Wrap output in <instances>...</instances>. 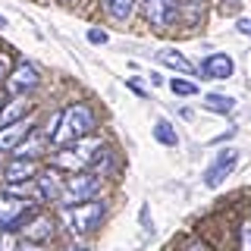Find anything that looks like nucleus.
Listing matches in <instances>:
<instances>
[{
    "mask_svg": "<svg viewBox=\"0 0 251 251\" xmlns=\"http://www.w3.org/2000/svg\"><path fill=\"white\" fill-rule=\"evenodd\" d=\"M107 214H110V201L107 198H94V201L75 204V207L57 210L63 235H66V239H85V242L100 232V226L107 223Z\"/></svg>",
    "mask_w": 251,
    "mask_h": 251,
    "instance_id": "f257e3e1",
    "label": "nucleus"
},
{
    "mask_svg": "<svg viewBox=\"0 0 251 251\" xmlns=\"http://www.w3.org/2000/svg\"><path fill=\"white\" fill-rule=\"evenodd\" d=\"M94 132H98V113H94V107L85 104V100H73V104L63 107L60 132H57V138H53V151L73 145V141L91 138Z\"/></svg>",
    "mask_w": 251,
    "mask_h": 251,
    "instance_id": "f03ea898",
    "label": "nucleus"
},
{
    "mask_svg": "<svg viewBox=\"0 0 251 251\" xmlns=\"http://www.w3.org/2000/svg\"><path fill=\"white\" fill-rule=\"evenodd\" d=\"M100 148H104V138L91 135V138H82V141H73V145H66V148L50 151V157H47L44 163H50V167L60 170V173H82V170H91V163H94V157H98Z\"/></svg>",
    "mask_w": 251,
    "mask_h": 251,
    "instance_id": "7ed1b4c3",
    "label": "nucleus"
},
{
    "mask_svg": "<svg viewBox=\"0 0 251 251\" xmlns=\"http://www.w3.org/2000/svg\"><path fill=\"white\" fill-rule=\"evenodd\" d=\"M104 188H107V179L98 176L94 170L66 173V188H63V198H60V204H57V210L75 207V204L94 201V198H104Z\"/></svg>",
    "mask_w": 251,
    "mask_h": 251,
    "instance_id": "20e7f679",
    "label": "nucleus"
},
{
    "mask_svg": "<svg viewBox=\"0 0 251 251\" xmlns=\"http://www.w3.org/2000/svg\"><path fill=\"white\" fill-rule=\"evenodd\" d=\"M41 207L38 201L31 198H19V195L0 188V229H10V232H22L25 223L31 220V214Z\"/></svg>",
    "mask_w": 251,
    "mask_h": 251,
    "instance_id": "39448f33",
    "label": "nucleus"
},
{
    "mask_svg": "<svg viewBox=\"0 0 251 251\" xmlns=\"http://www.w3.org/2000/svg\"><path fill=\"white\" fill-rule=\"evenodd\" d=\"M19 235H22V239H28V242H38V245H53V242L63 235V226H60L57 210L38 207L35 214H31V220L25 223V229H22Z\"/></svg>",
    "mask_w": 251,
    "mask_h": 251,
    "instance_id": "423d86ee",
    "label": "nucleus"
},
{
    "mask_svg": "<svg viewBox=\"0 0 251 251\" xmlns=\"http://www.w3.org/2000/svg\"><path fill=\"white\" fill-rule=\"evenodd\" d=\"M63 188H66V173H60V170H53L50 163H44L41 173L35 176V201L41 204V207L57 210V204L63 198Z\"/></svg>",
    "mask_w": 251,
    "mask_h": 251,
    "instance_id": "0eeeda50",
    "label": "nucleus"
},
{
    "mask_svg": "<svg viewBox=\"0 0 251 251\" xmlns=\"http://www.w3.org/2000/svg\"><path fill=\"white\" fill-rule=\"evenodd\" d=\"M38 85H41V73H38V66L28 63V60H19L13 66V73L6 75L3 91L10 94V98H31Z\"/></svg>",
    "mask_w": 251,
    "mask_h": 251,
    "instance_id": "6e6552de",
    "label": "nucleus"
},
{
    "mask_svg": "<svg viewBox=\"0 0 251 251\" xmlns=\"http://www.w3.org/2000/svg\"><path fill=\"white\" fill-rule=\"evenodd\" d=\"M239 160H242V154L235 151V148H223V151H217V157L204 167L201 173V182L207 185V188H220V185H226V179L235 173V167H239Z\"/></svg>",
    "mask_w": 251,
    "mask_h": 251,
    "instance_id": "1a4fd4ad",
    "label": "nucleus"
},
{
    "mask_svg": "<svg viewBox=\"0 0 251 251\" xmlns=\"http://www.w3.org/2000/svg\"><path fill=\"white\" fill-rule=\"evenodd\" d=\"M141 6L148 25L157 31H167L179 22V0H141Z\"/></svg>",
    "mask_w": 251,
    "mask_h": 251,
    "instance_id": "9d476101",
    "label": "nucleus"
},
{
    "mask_svg": "<svg viewBox=\"0 0 251 251\" xmlns=\"http://www.w3.org/2000/svg\"><path fill=\"white\" fill-rule=\"evenodd\" d=\"M198 75L207 78V82H226V78L235 75V60L229 53H207L198 63Z\"/></svg>",
    "mask_w": 251,
    "mask_h": 251,
    "instance_id": "9b49d317",
    "label": "nucleus"
},
{
    "mask_svg": "<svg viewBox=\"0 0 251 251\" xmlns=\"http://www.w3.org/2000/svg\"><path fill=\"white\" fill-rule=\"evenodd\" d=\"M44 160H25V157H10L3 170V185H19V182H31V179L41 173Z\"/></svg>",
    "mask_w": 251,
    "mask_h": 251,
    "instance_id": "f8f14e48",
    "label": "nucleus"
},
{
    "mask_svg": "<svg viewBox=\"0 0 251 251\" xmlns=\"http://www.w3.org/2000/svg\"><path fill=\"white\" fill-rule=\"evenodd\" d=\"M35 126H38V120L28 116V120H22V123H13V126H6V129H0V154H13L16 148L35 132Z\"/></svg>",
    "mask_w": 251,
    "mask_h": 251,
    "instance_id": "ddd939ff",
    "label": "nucleus"
},
{
    "mask_svg": "<svg viewBox=\"0 0 251 251\" xmlns=\"http://www.w3.org/2000/svg\"><path fill=\"white\" fill-rule=\"evenodd\" d=\"M31 110H35V100H31V98H10V100H6V107L0 110V129L28 120Z\"/></svg>",
    "mask_w": 251,
    "mask_h": 251,
    "instance_id": "4468645a",
    "label": "nucleus"
},
{
    "mask_svg": "<svg viewBox=\"0 0 251 251\" xmlns=\"http://www.w3.org/2000/svg\"><path fill=\"white\" fill-rule=\"evenodd\" d=\"M157 63H163V66L173 69L176 75H192V78L198 75V66L179 50H157Z\"/></svg>",
    "mask_w": 251,
    "mask_h": 251,
    "instance_id": "2eb2a0df",
    "label": "nucleus"
},
{
    "mask_svg": "<svg viewBox=\"0 0 251 251\" xmlns=\"http://www.w3.org/2000/svg\"><path fill=\"white\" fill-rule=\"evenodd\" d=\"M91 170L98 173V176H104V179H116V170H120V154H116L113 148L104 141V148L98 151V157H94Z\"/></svg>",
    "mask_w": 251,
    "mask_h": 251,
    "instance_id": "dca6fc26",
    "label": "nucleus"
},
{
    "mask_svg": "<svg viewBox=\"0 0 251 251\" xmlns=\"http://www.w3.org/2000/svg\"><path fill=\"white\" fill-rule=\"evenodd\" d=\"M201 107L207 110V113H220V116H229L235 110V98L232 94H223V91H210L201 98Z\"/></svg>",
    "mask_w": 251,
    "mask_h": 251,
    "instance_id": "f3484780",
    "label": "nucleus"
},
{
    "mask_svg": "<svg viewBox=\"0 0 251 251\" xmlns=\"http://www.w3.org/2000/svg\"><path fill=\"white\" fill-rule=\"evenodd\" d=\"M151 135H154L157 145H163V148H173V151L179 148V132H176V126H173L167 116H157V120H154Z\"/></svg>",
    "mask_w": 251,
    "mask_h": 251,
    "instance_id": "a211bd4d",
    "label": "nucleus"
},
{
    "mask_svg": "<svg viewBox=\"0 0 251 251\" xmlns=\"http://www.w3.org/2000/svg\"><path fill=\"white\" fill-rule=\"evenodd\" d=\"M100 3H104L107 16L116 25H126V22L132 19V13H135V0H100Z\"/></svg>",
    "mask_w": 251,
    "mask_h": 251,
    "instance_id": "6ab92c4d",
    "label": "nucleus"
},
{
    "mask_svg": "<svg viewBox=\"0 0 251 251\" xmlns=\"http://www.w3.org/2000/svg\"><path fill=\"white\" fill-rule=\"evenodd\" d=\"M204 3L207 0H179V19L185 25H198L201 16H204Z\"/></svg>",
    "mask_w": 251,
    "mask_h": 251,
    "instance_id": "aec40b11",
    "label": "nucleus"
},
{
    "mask_svg": "<svg viewBox=\"0 0 251 251\" xmlns=\"http://www.w3.org/2000/svg\"><path fill=\"white\" fill-rule=\"evenodd\" d=\"M232 251H251V214H245L239 223H235Z\"/></svg>",
    "mask_w": 251,
    "mask_h": 251,
    "instance_id": "412c9836",
    "label": "nucleus"
},
{
    "mask_svg": "<svg viewBox=\"0 0 251 251\" xmlns=\"http://www.w3.org/2000/svg\"><path fill=\"white\" fill-rule=\"evenodd\" d=\"M170 91L176 94V98H198L201 88H198V82H192V78H182V75H176V78H170Z\"/></svg>",
    "mask_w": 251,
    "mask_h": 251,
    "instance_id": "4be33fe9",
    "label": "nucleus"
},
{
    "mask_svg": "<svg viewBox=\"0 0 251 251\" xmlns=\"http://www.w3.org/2000/svg\"><path fill=\"white\" fill-rule=\"evenodd\" d=\"M176 251H217V248L210 245L204 235H185V239L176 245Z\"/></svg>",
    "mask_w": 251,
    "mask_h": 251,
    "instance_id": "5701e85b",
    "label": "nucleus"
},
{
    "mask_svg": "<svg viewBox=\"0 0 251 251\" xmlns=\"http://www.w3.org/2000/svg\"><path fill=\"white\" fill-rule=\"evenodd\" d=\"M19 242H22V235H19V232L0 229V251H19Z\"/></svg>",
    "mask_w": 251,
    "mask_h": 251,
    "instance_id": "b1692460",
    "label": "nucleus"
},
{
    "mask_svg": "<svg viewBox=\"0 0 251 251\" xmlns=\"http://www.w3.org/2000/svg\"><path fill=\"white\" fill-rule=\"evenodd\" d=\"M138 223H141V232H145V235H154V220H151V207H148V204H141Z\"/></svg>",
    "mask_w": 251,
    "mask_h": 251,
    "instance_id": "393cba45",
    "label": "nucleus"
},
{
    "mask_svg": "<svg viewBox=\"0 0 251 251\" xmlns=\"http://www.w3.org/2000/svg\"><path fill=\"white\" fill-rule=\"evenodd\" d=\"M57 251H91V245L85 239H66V235H63V245Z\"/></svg>",
    "mask_w": 251,
    "mask_h": 251,
    "instance_id": "a878e982",
    "label": "nucleus"
},
{
    "mask_svg": "<svg viewBox=\"0 0 251 251\" xmlns=\"http://www.w3.org/2000/svg\"><path fill=\"white\" fill-rule=\"evenodd\" d=\"M88 41H91L94 47H100V44H107V41H110V35H107L104 28H88Z\"/></svg>",
    "mask_w": 251,
    "mask_h": 251,
    "instance_id": "bb28decb",
    "label": "nucleus"
},
{
    "mask_svg": "<svg viewBox=\"0 0 251 251\" xmlns=\"http://www.w3.org/2000/svg\"><path fill=\"white\" fill-rule=\"evenodd\" d=\"M13 66H16V63L6 57V53H0V85H6V75L13 73Z\"/></svg>",
    "mask_w": 251,
    "mask_h": 251,
    "instance_id": "cd10ccee",
    "label": "nucleus"
},
{
    "mask_svg": "<svg viewBox=\"0 0 251 251\" xmlns=\"http://www.w3.org/2000/svg\"><path fill=\"white\" fill-rule=\"evenodd\" d=\"M19 251H50V245H38V242L22 239V242H19Z\"/></svg>",
    "mask_w": 251,
    "mask_h": 251,
    "instance_id": "c85d7f7f",
    "label": "nucleus"
},
{
    "mask_svg": "<svg viewBox=\"0 0 251 251\" xmlns=\"http://www.w3.org/2000/svg\"><path fill=\"white\" fill-rule=\"evenodd\" d=\"M126 88H129V91H135L138 98H148V91L141 88V82H135V78H126Z\"/></svg>",
    "mask_w": 251,
    "mask_h": 251,
    "instance_id": "c756f323",
    "label": "nucleus"
},
{
    "mask_svg": "<svg viewBox=\"0 0 251 251\" xmlns=\"http://www.w3.org/2000/svg\"><path fill=\"white\" fill-rule=\"evenodd\" d=\"M235 31L239 35H251V19H239L235 22Z\"/></svg>",
    "mask_w": 251,
    "mask_h": 251,
    "instance_id": "7c9ffc66",
    "label": "nucleus"
},
{
    "mask_svg": "<svg viewBox=\"0 0 251 251\" xmlns=\"http://www.w3.org/2000/svg\"><path fill=\"white\" fill-rule=\"evenodd\" d=\"M220 6H223L226 13H235V10L242 6V0H220Z\"/></svg>",
    "mask_w": 251,
    "mask_h": 251,
    "instance_id": "2f4dec72",
    "label": "nucleus"
},
{
    "mask_svg": "<svg viewBox=\"0 0 251 251\" xmlns=\"http://www.w3.org/2000/svg\"><path fill=\"white\" fill-rule=\"evenodd\" d=\"M151 85H163V75L160 73H151Z\"/></svg>",
    "mask_w": 251,
    "mask_h": 251,
    "instance_id": "473e14b6",
    "label": "nucleus"
},
{
    "mask_svg": "<svg viewBox=\"0 0 251 251\" xmlns=\"http://www.w3.org/2000/svg\"><path fill=\"white\" fill-rule=\"evenodd\" d=\"M6 100H10V94H6V91H0V110L6 107Z\"/></svg>",
    "mask_w": 251,
    "mask_h": 251,
    "instance_id": "72a5a7b5",
    "label": "nucleus"
},
{
    "mask_svg": "<svg viewBox=\"0 0 251 251\" xmlns=\"http://www.w3.org/2000/svg\"><path fill=\"white\" fill-rule=\"evenodd\" d=\"M0 28H6V16L3 13H0Z\"/></svg>",
    "mask_w": 251,
    "mask_h": 251,
    "instance_id": "f704fd0d",
    "label": "nucleus"
},
{
    "mask_svg": "<svg viewBox=\"0 0 251 251\" xmlns=\"http://www.w3.org/2000/svg\"><path fill=\"white\" fill-rule=\"evenodd\" d=\"M63 3H73V0H63Z\"/></svg>",
    "mask_w": 251,
    "mask_h": 251,
    "instance_id": "c9c22d12",
    "label": "nucleus"
}]
</instances>
